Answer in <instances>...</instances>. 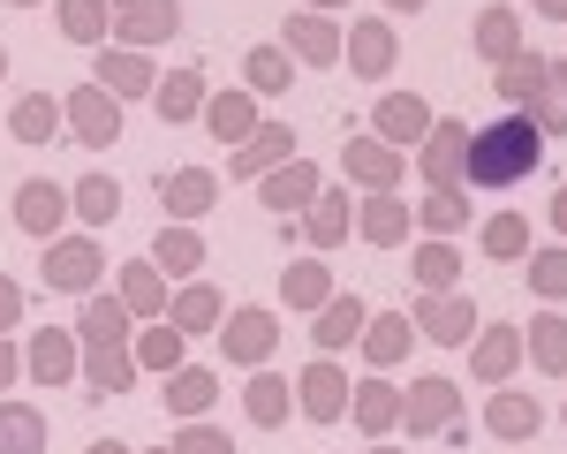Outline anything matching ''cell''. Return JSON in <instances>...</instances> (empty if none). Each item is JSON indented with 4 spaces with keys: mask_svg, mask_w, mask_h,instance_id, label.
<instances>
[{
    "mask_svg": "<svg viewBox=\"0 0 567 454\" xmlns=\"http://www.w3.org/2000/svg\"><path fill=\"white\" fill-rule=\"evenodd\" d=\"M409 227H416V213H409L401 197H363V205H355V235H363L371 250H401Z\"/></svg>",
    "mask_w": 567,
    "mask_h": 454,
    "instance_id": "f1b7e54d",
    "label": "cell"
},
{
    "mask_svg": "<svg viewBox=\"0 0 567 454\" xmlns=\"http://www.w3.org/2000/svg\"><path fill=\"white\" fill-rule=\"evenodd\" d=\"M288 159H296V130H288V122H258V130L227 152V175H235V182L258 175V182H265L272 167H288Z\"/></svg>",
    "mask_w": 567,
    "mask_h": 454,
    "instance_id": "7c38bea8",
    "label": "cell"
},
{
    "mask_svg": "<svg viewBox=\"0 0 567 454\" xmlns=\"http://www.w3.org/2000/svg\"><path fill=\"white\" fill-rule=\"evenodd\" d=\"M167 303H175V288H167V272L152 266V258H130V266H122V311L152 326V318H167Z\"/></svg>",
    "mask_w": 567,
    "mask_h": 454,
    "instance_id": "d4e9b609",
    "label": "cell"
},
{
    "mask_svg": "<svg viewBox=\"0 0 567 454\" xmlns=\"http://www.w3.org/2000/svg\"><path fill=\"white\" fill-rule=\"evenodd\" d=\"M213 197H219V175L213 167H189V159H182V167H167V175H159V205H167V220H205V213H213Z\"/></svg>",
    "mask_w": 567,
    "mask_h": 454,
    "instance_id": "5bb4252c",
    "label": "cell"
},
{
    "mask_svg": "<svg viewBox=\"0 0 567 454\" xmlns=\"http://www.w3.org/2000/svg\"><path fill=\"white\" fill-rule=\"evenodd\" d=\"M363 357H371V371H393V363L416 357V326H409V311H371L363 318Z\"/></svg>",
    "mask_w": 567,
    "mask_h": 454,
    "instance_id": "603a6c76",
    "label": "cell"
},
{
    "mask_svg": "<svg viewBox=\"0 0 567 454\" xmlns=\"http://www.w3.org/2000/svg\"><path fill=\"white\" fill-rule=\"evenodd\" d=\"M529 8H537L545 23H567V0H529Z\"/></svg>",
    "mask_w": 567,
    "mask_h": 454,
    "instance_id": "9f6ffc18",
    "label": "cell"
},
{
    "mask_svg": "<svg viewBox=\"0 0 567 454\" xmlns=\"http://www.w3.org/2000/svg\"><path fill=\"white\" fill-rule=\"evenodd\" d=\"M523 114L537 122V136H545V144H553V136H567V61H553V69H545V84L529 91Z\"/></svg>",
    "mask_w": 567,
    "mask_h": 454,
    "instance_id": "7bdbcfd3",
    "label": "cell"
},
{
    "mask_svg": "<svg viewBox=\"0 0 567 454\" xmlns=\"http://www.w3.org/2000/svg\"><path fill=\"white\" fill-rule=\"evenodd\" d=\"M401 432H409V440H446V447H462V440H470V424H462V386H454V379H416V386H401Z\"/></svg>",
    "mask_w": 567,
    "mask_h": 454,
    "instance_id": "7a4b0ae2",
    "label": "cell"
},
{
    "mask_svg": "<svg viewBox=\"0 0 567 454\" xmlns=\"http://www.w3.org/2000/svg\"><path fill=\"white\" fill-rule=\"evenodd\" d=\"M45 288L53 296H99V280H106V250H99V235H53L45 243Z\"/></svg>",
    "mask_w": 567,
    "mask_h": 454,
    "instance_id": "3957f363",
    "label": "cell"
},
{
    "mask_svg": "<svg viewBox=\"0 0 567 454\" xmlns=\"http://www.w3.org/2000/svg\"><path fill=\"white\" fill-rule=\"evenodd\" d=\"M16 379H23V357H16V349H8V341H0V394H8V386H16Z\"/></svg>",
    "mask_w": 567,
    "mask_h": 454,
    "instance_id": "db71d44e",
    "label": "cell"
},
{
    "mask_svg": "<svg viewBox=\"0 0 567 454\" xmlns=\"http://www.w3.org/2000/svg\"><path fill=\"white\" fill-rule=\"evenodd\" d=\"M16 326H23V288H16V280L0 272V341H8Z\"/></svg>",
    "mask_w": 567,
    "mask_h": 454,
    "instance_id": "f5cc1de1",
    "label": "cell"
},
{
    "mask_svg": "<svg viewBox=\"0 0 567 454\" xmlns=\"http://www.w3.org/2000/svg\"><path fill=\"white\" fill-rule=\"evenodd\" d=\"M219 318H227V288H213V280H182L175 303H167V326H182L189 341L197 333H219Z\"/></svg>",
    "mask_w": 567,
    "mask_h": 454,
    "instance_id": "cb8c5ba5",
    "label": "cell"
},
{
    "mask_svg": "<svg viewBox=\"0 0 567 454\" xmlns=\"http://www.w3.org/2000/svg\"><path fill=\"white\" fill-rule=\"evenodd\" d=\"M470 39H477V53L492 61V69H507V61L523 53V16L492 0V8H477V23H470Z\"/></svg>",
    "mask_w": 567,
    "mask_h": 454,
    "instance_id": "d6a6232c",
    "label": "cell"
},
{
    "mask_svg": "<svg viewBox=\"0 0 567 454\" xmlns=\"http://www.w3.org/2000/svg\"><path fill=\"white\" fill-rule=\"evenodd\" d=\"M341 175H349V189H363V197H393L409 167H401V152L379 144V136H349V144H341Z\"/></svg>",
    "mask_w": 567,
    "mask_h": 454,
    "instance_id": "52a82bcc",
    "label": "cell"
},
{
    "mask_svg": "<svg viewBox=\"0 0 567 454\" xmlns=\"http://www.w3.org/2000/svg\"><path fill=\"white\" fill-rule=\"evenodd\" d=\"M288 235H303L310 250H341V243L355 235V197L349 189H318L310 213H303V227H288Z\"/></svg>",
    "mask_w": 567,
    "mask_h": 454,
    "instance_id": "2e32d148",
    "label": "cell"
},
{
    "mask_svg": "<svg viewBox=\"0 0 567 454\" xmlns=\"http://www.w3.org/2000/svg\"><path fill=\"white\" fill-rule=\"evenodd\" d=\"M205 99H213V91H205V69H175V76H159V84H152V106H159V122H205Z\"/></svg>",
    "mask_w": 567,
    "mask_h": 454,
    "instance_id": "83f0119b",
    "label": "cell"
},
{
    "mask_svg": "<svg viewBox=\"0 0 567 454\" xmlns=\"http://www.w3.org/2000/svg\"><path fill=\"white\" fill-rule=\"evenodd\" d=\"M341 61H349L363 84H386L393 61H401V39H393V23H371V16H363V23H349V31H341Z\"/></svg>",
    "mask_w": 567,
    "mask_h": 454,
    "instance_id": "9c48e42d",
    "label": "cell"
},
{
    "mask_svg": "<svg viewBox=\"0 0 567 454\" xmlns=\"http://www.w3.org/2000/svg\"><path fill=\"white\" fill-rule=\"evenodd\" d=\"M545 220L560 227V243H567V182H560V189H553V213H545Z\"/></svg>",
    "mask_w": 567,
    "mask_h": 454,
    "instance_id": "11a10c76",
    "label": "cell"
},
{
    "mask_svg": "<svg viewBox=\"0 0 567 454\" xmlns=\"http://www.w3.org/2000/svg\"><path fill=\"white\" fill-rule=\"evenodd\" d=\"M288 84H296L288 45H250V53H243V91H250V99H280Z\"/></svg>",
    "mask_w": 567,
    "mask_h": 454,
    "instance_id": "74e56055",
    "label": "cell"
},
{
    "mask_svg": "<svg viewBox=\"0 0 567 454\" xmlns=\"http://www.w3.org/2000/svg\"><path fill=\"white\" fill-rule=\"evenodd\" d=\"M560 424H567V409H560Z\"/></svg>",
    "mask_w": 567,
    "mask_h": 454,
    "instance_id": "003e7915",
    "label": "cell"
},
{
    "mask_svg": "<svg viewBox=\"0 0 567 454\" xmlns=\"http://www.w3.org/2000/svg\"><path fill=\"white\" fill-rule=\"evenodd\" d=\"M106 8H136V0H106Z\"/></svg>",
    "mask_w": 567,
    "mask_h": 454,
    "instance_id": "e7e4bbea",
    "label": "cell"
},
{
    "mask_svg": "<svg viewBox=\"0 0 567 454\" xmlns=\"http://www.w3.org/2000/svg\"><path fill=\"white\" fill-rule=\"evenodd\" d=\"M371 454H401V447H371Z\"/></svg>",
    "mask_w": 567,
    "mask_h": 454,
    "instance_id": "03108f58",
    "label": "cell"
},
{
    "mask_svg": "<svg viewBox=\"0 0 567 454\" xmlns=\"http://www.w3.org/2000/svg\"><path fill=\"white\" fill-rule=\"evenodd\" d=\"M84 454H136V447H122V440H91Z\"/></svg>",
    "mask_w": 567,
    "mask_h": 454,
    "instance_id": "6f0895ef",
    "label": "cell"
},
{
    "mask_svg": "<svg viewBox=\"0 0 567 454\" xmlns=\"http://www.w3.org/2000/svg\"><path fill=\"white\" fill-rule=\"evenodd\" d=\"M205 130H213L219 144L235 152L243 136L258 130V99H250V91H243V84H235V91H213V99H205Z\"/></svg>",
    "mask_w": 567,
    "mask_h": 454,
    "instance_id": "836d02e7",
    "label": "cell"
},
{
    "mask_svg": "<svg viewBox=\"0 0 567 454\" xmlns=\"http://www.w3.org/2000/svg\"><path fill=\"white\" fill-rule=\"evenodd\" d=\"M91 84L114 91V99H152L159 69H152V53H136V45H99V53H91Z\"/></svg>",
    "mask_w": 567,
    "mask_h": 454,
    "instance_id": "30bf717a",
    "label": "cell"
},
{
    "mask_svg": "<svg viewBox=\"0 0 567 454\" xmlns=\"http://www.w3.org/2000/svg\"><path fill=\"white\" fill-rule=\"evenodd\" d=\"M484 432H492V440H507V447H523V440L545 432V409L529 402V394H515V386H499L492 409H484Z\"/></svg>",
    "mask_w": 567,
    "mask_h": 454,
    "instance_id": "484cf974",
    "label": "cell"
},
{
    "mask_svg": "<svg viewBox=\"0 0 567 454\" xmlns=\"http://www.w3.org/2000/svg\"><path fill=\"white\" fill-rule=\"evenodd\" d=\"M23 349H31L23 371H31L39 386H69V379H76V363H84V341H76V333H61V326H39Z\"/></svg>",
    "mask_w": 567,
    "mask_h": 454,
    "instance_id": "e0dca14e",
    "label": "cell"
},
{
    "mask_svg": "<svg viewBox=\"0 0 567 454\" xmlns=\"http://www.w3.org/2000/svg\"><path fill=\"white\" fill-rule=\"evenodd\" d=\"M0 76H8V45H0Z\"/></svg>",
    "mask_w": 567,
    "mask_h": 454,
    "instance_id": "be15d7a7",
    "label": "cell"
},
{
    "mask_svg": "<svg viewBox=\"0 0 567 454\" xmlns=\"http://www.w3.org/2000/svg\"><path fill=\"white\" fill-rule=\"evenodd\" d=\"M280 45H288V61H303V69H341V23L318 16V8H296V16L280 23Z\"/></svg>",
    "mask_w": 567,
    "mask_h": 454,
    "instance_id": "ba28073f",
    "label": "cell"
},
{
    "mask_svg": "<svg viewBox=\"0 0 567 454\" xmlns=\"http://www.w3.org/2000/svg\"><path fill=\"white\" fill-rule=\"evenodd\" d=\"M84 386L99 394V402H114V394H130L136 386V349H84Z\"/></svg>",
    "mask_w": 567,
    "mask_h": 454,
    "instance_id": "d590c367",
    "label": "cell"
},
{
    "mask_svg": "<svg viewBox=\"0 0 567 454\" xmlns=\"http://www.w3.org/2000/svg\"><path fill=\"white\" fill-rule=\"evenodd\" d=\"M167 447H175V454H235V440H227L219 424H205V416H197V424H182Z\"/></svg>",
    "mask_w": 567,
    "mask_h": 454,
    "instance_id": "816d5d0a",
    "label": "cell"
},
{
    "mask_svg": "<svg viewBox=\"0 0 567 454\" xmlns=\"http://www.w3.org/2000/svg\"><path fill=\"white\" fill-rule=\"evenodd\" d=\"M363 296H333V303H326V311L310 318V341H318V349H326V357H333V349H349V341H363Z\"/></svg>",
    "mask_w": 567,
    "mask_h": 454,
    "instance_id": "f35d334b",
    "label": "cell"
},
{
    "mask_svg": "<svg viewBox=\"0 0 567 454\" xmlns=\"http://www.w3.org/2000/svg\"><path fill=\"white\" fill-rule=\"evenodd\" d=\"M432 122H439V114L416 99V91H386V99L371 106V136H379V144H393V152H401V144H424V136H432Z\"/></svg>",
    "mask_w": 567,
    "mask_h": 454,
    "instance_id": "4fadbf2b",
    "label": "cell"
},
{
    "mask_svg": "<svg viewBox=\"0 0 567 454\" xmlns=\"http://www.w3.org/2000/svg\"><path fill=\"white\" fill-rule=\"evenodd\" d=\"M545 69H553V53H545V45H523L507 69H492V84H499V99H507V106H529V91L545 84Z\"/></svg>",
    "mask_w": 567,
    "mask_h": 454,
    "instance_id": "f6af8a7d",
    "label": "cell"
},
{
    "mask_svg": "<svg viewBox=\"0 0 567 454\" xmlns=\"http://www.w3.org/2000/svg\"><path fill=\"white\" fill-rule=\"evenodd\" d=\"M318 189H326V175H318L310 159H288V167H272V175L258 182V205L288 220V213H310V197H318Z\"/></svg>",
    "mask_w": 567,
    "mask_h": 454,
    "instance_id": "7402d4cb",
    "label": "cell"
},
{
    "mask_svg": "<svg viewBox=\"0 0 567 454\" xmlns=\"http://www.w3.org/2000/svg\"><path fill=\"white\" fill-rule=\"evenodd\" d=\"M69 213H76L84 227H114L122 220V182L114 175H84L76 189H69Z\"/></svg>",
    "mask_w": 567,
    "mask_h": 454,
    "instance_id": "ee69618b",
    "label": "cell"
},
{
    "mask_svg": "<svg viewBox=\"0 0 567 454\" xmlns=\"http://www.w3.org/2000/svg\"><path fill=\"white\" fill-rule=\"evenodd\" d=\"M280 349V318L265 311V303H243V311L219 318V357L235 363V371H265Z\"/></svg>",
    "mask_w": 567,
    "mask_h": 454,
    "instance_id": "277c9868",
    "label": "cell"
},
{
    "mask_svg": "<svg viewBox=\"0 0 567 454\" xmlns=\"http://www.w3.org/2000/svg\"><path fill=\"white\" fill-rule=\"evenodd\" d=\"M130 349H136V371H159V379H167V371H182V363H189V333H182V326H167V318H152Z\"/></svg>",
    "mask_w": 567,
    "mask_h": 454,
    "instance_id": "e575fe53",
    "label": "cell"
},
{
    "mask_svg": "<svg viewBox=\"0 0 567 454\" xmlns=\"http://www.w3.org/2000/svg\"><path fill=\"white\" fill-rule=\"evenodd\" d=\"M303 8H318V16H333V8H349V0H303Z\"/></svg>",
    "mask_w": 567,
    "mask_h": 454,
    "instance_id": "680465c9",
    "label": "cell"
},
{
    "mask_svg": "<svg viewBox=\"0 0 567 454\" xmlns=\"http://www.w3.org/2000/svg\"><path fill=\"white\" fill-rule=\"evenodd\" d=\"M61 122H69V136H76L84 152H106V144H122V99L99 91V84H76L61 99Z\"/></svg>",
    "mask_w": 567,
    "mask_h": 454,
    "instance_id": "5b68a950",
    "label": "cell"
},
{
    "mask_svg": "<svg viewBox=\"0 0 567 454\" xmlns=\"http://www.w3.org/2000/svg\"><path fill=\"white\" fill-rule=\"evenodd\" d=\"M182 31V0H136V8H114V39L122 45H167Z\"/></svg>",
    "mask_w": 567,
    "mask_h": 454,
    "instance_id": "ffe728a7",
    "label": "cell"
},
{
    "mask_svg": "<svg viewBox=\"0 0 567 454\" xmlns=\"http://www.w3.org/2000/svg\"><path fill=\"white\" fill-rule=\"evenodd\" d=\"M470 371L484 386H507L523 371V326H477L470 333Z\"/></svg>",
    "mask_w": 567,
    "mask_h": 454,
    "instance_id": "9a60e30c",
    "label": "cell"
},
{
    "mask_svg": "<svg viewBox=\"0 0 567 454\" xmlns=\"http://www.w3.org/2000/svg\"><path fill=\"white\" fill-rule=\"evenodd\" d=\"M416 152H424L416 167H424V182H432V189H462V152H470V122H446V114H439L432 136H424Z\"/></svg>",
    "mask_w": 567,
    "mask_h": 454,
    "instance_id": "d6986e66",
    "label": "cell"
},
{
    "mask_svg": "<svg viewBox=\"0 0 567 454\" xmlns=\"http://www.w3.org/2000/svg\"><path fill=\"white\" fill-rule=\"evenodd\" d=\"M152 266L167 272V280H197L205 272V235L197 227H159V250H152Z\"/></svg>",
    "mask_w": 567,
    "mask_h": 454,
    "instance_id": "b9f144b4",
    "label": "cell"
},
{
    "mask_svg": "<svg viewBox=\"0 0 567 454\" xmlns=\"http://www.w3.org/2000/svg\"><path fill=\"white\" fill-rule=\"evenodd\" d=\"M136 454H175V447H136Z\"/></svg>",
    "mask_w": 567,
    "mask_h": 454,
    "instance_id": "6125c7cd",
    "label": "cell"
},
{
    "mask_svg": "<svg viewBox=\"0 0 567 454\" xmlns=\"http://www.w3.org/2000/svg\"><path fill=\"white\" fill-rule=\"evenodd\" d=\"M416 227H432L439 243H454V227H470V189H432L424 213H416Z\"/></svg>",
    "mask_w": 567,
    "mask_h": 454,
    "instance_id": "f907efd6",
    "label": "cell"
},
{
    "mask_svg": "<svg viewBox=\"0 0 567 454\" xmlns=\"http://www.w3.org/2000/svg\"><path fill=\"white\" fill-rule=\"evenodd\" d=\"M213 402H219V371H205V363L167 371V416H175V424H197Z\"/></svg>",
    "mask_w": 567,
    "mask_h": 454,
    "instance_id": "4dcf8cb0",
    "label": "cell"
},
{
    "mask_svg": "<svg viewBox=\"0 0 567 454\" xmlns=\"http://www.w3.org/2000/svg\"><path fill=\"white\" fill-rule=\"evenodd\" d=\"M484 258H492V266H523L529 258V220L523 213H492V220H484Z\"/></svg>",
    "mask_w": 567,
    "mask_h": 454,
    "instance_id": "681fc988",
    "label": "cell"
},
{
    "mask_svg": "<svg viewBox=\"0 0 567 454\" xmlns=\"http://www.w3.org/2000/svg\"><path fill=\"white\" fill-rule=\"evenodd\" d=\"M523 280L537 303H567V243H545V250H529L523 258Z\"/></svg>",
    "mask_w": 567,
    "mask_h": 454,
    "instance_id": "c3c4849f",
    "label": "cell"
},
{
    "mask_svg": "<svg viewBox=\"0 0 567 454\" xmlns=\"http://www.w3.org/2000/svg\"><path fill=\"white\" fill-rule=\"evenodd\" d=\"M333 296H341V288H333L326 258H288V272H280V303H288V311H310V318H318Z\"/></svg>",
    "mask_w": 567,
    "mask_h": 454,
    "instance_id": "4316f807",
    "label": "cell"
},
{
    "mask_svg": "<svg viewBox=\"0 0 567 454\" xmlns=\"http://www.w3.org/2000/svg\"><path fill=\"white\" fill-rule=\"evenodd\" d=\"M288 386H296V402H303L310 424H341V416H349V371L333 357L303 363V379H288Z\"/></svg>",
    "mask_w": 567,
    "mask_h": 454,
    "instance_id": "8fae6325",
    "label": "cell"
},
{
    "mask_svg": "<svg viewBox=\"0 0 567 454\" xmlns=\"http://www.w3.org/2000/svg\"><path fill=\"white\" fill-rule=\"evenodd\" d=\"M349 424L363 432V440H386L393 424H401V394H393L386 379H363V386H349Z\"/></svg>",
    "mask_w": 567,
    "mask_h": 454,
    "instance_id": "1f68e13d",
    "label": "cell"
},
{
    "mask_svg": "<svg viewBox=\"0 0 567 454\" xmlns=\"http://www.w3.org/2000/svg\"><path fill=\"white\" fill-rule=\"evenodd\" d=\"M523 363H537L545 379H567V318L537 311V326H523Z\"/></svg>",
    "mask_w": 567,
    "mask_h": 454,
    "instance_id": "ab89813d",
    "label": "cell"
},
{
    "mask_svg": "<svg viewBox=\"0 0 567 454\" xmlns=\"http://www.w3.org/2000/svg\"><path fill=\"white\" fill-rule=\"evenodd\" d=\"M0 454H45V409H23L0 394Z\"/></svg>",
    "mask_w": 567,
    "mask_h": 454,
    "instance_id": "7dc6e473",
    "label": "cell"
},
{
    "mask_svg": "<svg viewBox=\"0 0 567 454\" xmlns=\"http://www.w3.org/2000/svg\"><path fill=\"white\" fill-rule=\"evenodd\" d=\"M409 272H416V288H424V296H439V288H454V280H462V250H454V243H439V235H424V243H416V258H409Z\"/></svg>",
    "mask_w": 567,
    "mask_h": 454,
    "instance_id": "bcb514c9",
    "label": "cell"
},
{
    "mask_svg": "<svg viewBox=\"0 0 567 454\" xmlns=\"http://www.w3.org/2000/svg\"><path fill=\"white\" fill-rule=\"evenodd\" d=\"M537 159H545V136H537V122L515 106V114H499V122L470 130V152H462V189H515V182H529V167H537Z\"/></svg>",
    "mask_w": 567,
    "mask_h": 454,
    "instance_id": "6da1fadb",
    "label": "cell"
},
{
    "mask_svg": "<svg viewBox=\"0 0 567 454\" xmlns=\"http://www.w3.org/2000/svg\"><path fill=\"white\" fill-rule=\"evenodd\" d=\"M8 8H45V0H8Z\"/></svg>",
    "mask_w": 567,
    "mask_h": 454,
    "instance_id": "94428289",
    "label": "cell"
},
{
    "mask_svg": "<svg viewBox=\"0 0 567 454\" xmlns=\"http://www.w3.org/2000/svg\"><path fill=\"white\" fill-rule=\"evenodd\" d=\"M76 341H84V349H130L136 318L122 311V296H106V288L84 296V311H76Z\"/></svg>",
    "mask_w": 567,
    "mask_h": 454,
    "instance_id": "44dd1931",
    "label": "cell"
},
{
    "mask_svg": "<svg viewBox=\"0 0 567 454\" xmlns=\"http://www.w3.org/2000/svg\"><path fill=\"white\" fill-rule=\"evenodd\" d=\"M243 416H250L258 432H280V424L296 416V386H288L280 371H250V386H243Z\"/></svg>",
    "mask_w": 567,
    "mask_h": 454,
    "instance_id": "f546056e",
    "label": "cell"
},
{
    "mask_svg": "<svg viewBox=\"0 0 567 454\" xmlns=\"http://www.w3.org/2000/svg\"><path fill=\"white\" fill-rule=\"evenodd\" d=\"M61 220H69V189H61V182L31 175L23 189H16V227H23L31 243H53V235H61Z\"/></svg>",
    "mask_w": 567,
    "mask_h": 454,
    "instance_id": "ac0fdd59",
    "label": "cell"
},
{
    "mask_svg": "<svg viewBox=\"0 0 567 454\" xmlns=\"http://www.w3.org/2000/svg\"><path fill=\"white\" fill-rule=\"evenodd\" d=\"M386 8H401V16H416V8H424V0H386Z\"/></svg>",
    "mask_w": 567,
    "mask_h": 454,
    "instance_id": "91938a15",
    "label": "cell"
},
{
    "mask_svg": "<svg viewBox=\"0 0 567 454\" xmlns=\"http://www.w3.org/2000/svg\"><path fill=\"white\" fill-rule=\"evenodd\" d=\"M8 136H16V144H45V136H61V99H53V91H23V99L8 106Z\"/></svg>",
    "mask_w": 567,
    "mask_h": 454,
    "instance_id": "60d3db41",
    "label": "cell"
},
{
    "mask_svg": "<svg viewBox=\"0 0 567 454\" xmlns=\"http://www.w3.org/2000/svg\"><path fill=\"white\" fill-rule=\"evenodd\" d=\"M409 326H416L432 349H470V333H477V303H470L462 288H439V296H424V303L409 311Z\"/></svg>",
    "mask_w": 567,
    "mask_h": 454,
    "instance_id": "8992f818",
    "label": "cell"
},
{
    "mask_svg": "<svg viewBox=\"0 0 567 454\" xmlns=\"http://www.w3.org/2000/svg\"><path fill=\"white\" fill-rule=\"evenodd\" d=\"M53 16H61V39L69 45H91L99 53V45L114 39V8L106 0H53Z\"/></svg>",
    "mask_w": 567,
    "mask_h": 454,
    "instance_id": "8d00e7d4",
    "label": "cell"
}]
</instances>
